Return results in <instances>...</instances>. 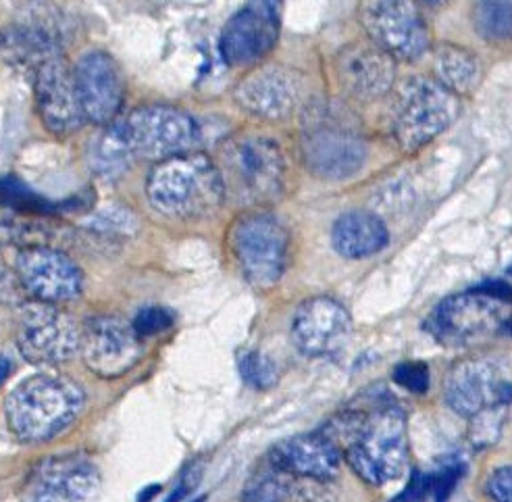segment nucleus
<instances>
[{
  "label": "nucleus",
  "instance_id": "obj_2",
  "mask_svg": "<svg viewBox=\"0 0 512 502\" xmlns=\"http://www.w3.org/2000/svg\"><path fill=\"white\" fill-rule=\"evenodd\" d=\"M86 394L78 382L65 375H34L21 382L7 398L5 415L13 436L40 444L53 440L80 417Z\"/></svg>",
  "mask_w": 512,
  "mask_h": 502
},
{
  "label": "nucleus",
  "instance_id": "obj_32",
  "mask_svg": "<svg viewBox=\"0 0 512 502\" xmlns=\"http://www.w3.org/2000/svg\"><path fill=\"white\" fill-rule=\"evenodd\" d=\"M134 330L140 338L157 336L173 325V313L165 307H146L134 319Z\"/></svg>",
  "mask_w": 512,
  "mask_h": 502
},
{
  "label": "nucleus",
  "instance_id": "obj_1",
  "mask_svg": "<svg viewBox=\"0 0 512 502\" xmlns=\"http://www.w3.org/2000/svg\"><path fill=\"white\" fill-rule=\"evenodd\" d=\"M321 432L340 448L358 478L371 486H386L406 469V417L394 400H377L371 409H348Z\"/></svg>",
  "mask_w": 512,
  "mask_h": 502
},
{
  "label": "nucleus",
  "instance_id": "obj_14",
  "mask_svg": "<svg viewBox=\"0 0 512 502\" xmlns=\"http://www.w3.org/2000/svg\"><path fill=\"white\" fill-rule=\"evenodd\" d=\"M352 340V317L338 300H304L292 317V342L306 357H334Z\"/></svg>",
  "mask_w": 512,
  "mask_h": 502
},
{
  "label": "nucleus",
  "instance_id": "obj_36",
  "mask_svg": "<svg viewBox=\"0 0 512 502\" xmlns=\"http://www.w3.org/2000/svg\"><path fill=\"white\" fill-rule=\"evenodd\" d=\"M192 484H194V482L186 478L182 484H179V486L173 490V494L169 496V500H167V502H184V500H186V496H188V494H190V490H192Z\"/></svg>",
  "mask_w": 512,
  "mask_h": 502
},
{
  "label": "nucleus",
  "instance_id": "obj_37",
  "mask_svg": "<svg viewBox=\"0 0 512 502\" xmlns=\"http://www.w3.org/2000/svg\"><path fill=\"white\" fill-rule=\"evenodd\" d=\"M11 369H13L11 361L7 357H0V384L7 382V378L11 375Z\"/></svg>",
  "mask_w": 512,
  "mask_h": 502
},
{
  "label": "nucleus",
  "instance_id": "obj_27",
  "mask_svg": "<svg viewBox=\"0 0 512 502\" xmlns=\"http://www.w3.org/2000/svg\"><path fill=\"white\" fill-rule=\"evenodd\" d=\"M475 32L485 40L512 38V3H479L473 9Z\"/></svg>",
  "mask_w": 512,
  "mask_h": 502
},
{
  "label": "nucleus",
  "instance_id": "obj_22",
  "mask_svg": "<svg viewBox=\"0 0 512 502\" xmlns=\"http://www.w3.org/2000/svg\"><path fill=\"white\" fill-rule=\"evenodd\" d=\"M269 463L296 480L329 484L340 473L342 453L323 432H313L275 444Z\"/></svg>",
  "mask_w": 512,
  "mask_h": 502
},
{
  "label": "nucleus",
  "instance_id": "obj_13",
  "mask_svg": "<svg viewBox=\"0 0 512 502\" xmlns=\"http://www.w3.org/2000/svg\"><path fill=\"white\" fill-rule=\"evenodd\" d=\"M369 148L365 138L334 123H315L302 138L306 167L321 180H346L367 163Z\"/></svg>",
  "mask_w": 512,
  "mask_h": 502
},
{
  "label": "nucleus",
  "instance_id": "obj_3",
  "mask_svg": "<svg viewBox=\"0 0 512 502\" xmlns=\"http://www.w3.org/2000/svg\"><path fill=\"white\" fill-rule=\"evenodd\" d=\"M148 203L175 219H200L217 211L225 198L221 169L200 153L159 163L146 180Z\"/></svg>",
  "mask_w": 512,
  "mask_h": 502
},
{
  "label": "nucleus",
  "instance_id": "obj_21",
  "mask_svg": "<svg viewBox=\"0 0 512 502\" xmlns=\"http://www.w3.org/2000/svg\"><path fill=\"white\" fill-rule=\"evenodd\" d=\"M36 107L48 132L69 136L82 128L86 121L73 71L59 59H48L36 69L34 80Z\"/></svg>",
  "mask_w": 512,
  "mask_h": 502
},
{
  "label": "nucleus",
  "instance_id": "obj_10",
  "mask_svg": "<svg viewBox=\"0 0 512 502\" xmlns=\"http://www.w3.org/2000/svg\"><path fill=\"white\" fill-rule=\"evenodd\" d=\"M15 342L25 361L59 365L78 355L82 328L69 313L53 305H32L21 311Z\"/></svg>",
  "mask_w": 512,
  "mask_h": 502
},
{
  "label": "nucleus",
  "instance_id": "obj_30",
  "mask_svg": "<svg viewBox=\"0 0 512 502\" xmlns=\"http://www.w3.org/2000/svg\"><path fill=\"white\" fill-rule=\"evenodd\" d=\"M392 378L408 392L423 394L429 390V367L421 361H406L394 367Z\"/></svg>",
  "mask_w": 512,
  "mask_h": 502
},
{
  "label": "nucleus",
  "instance_id": "obj_20",
  "mask_svg": "<svg viewBox=\"0 0 512 502\" xmlns=\"http://www.w3.org/2000/svg\"><path fill=\"white\" fill-rule=\"evenodd\" d=\"M342 88L356 100L371 103L394 90L396 59L371 40L346 44L336 59Z\"/></svg>",
  "mask_w": 512,
  "mask_h": 502
},
{
  "label": "nucleus",
  "instance_id": "obj_29",
  "mask_svg": "<svg viewBox=\"0 0 512 502\" xmlns=\"http://www.w3.org/2000/svg\"><path fill=\"white\" fill-rule=\"evenodd\" d=\"M465 473V463L460 459H448L440 465V469L435 473H429L431 478V494L435 502H446L456 488L458 480L463 478Z\"/></svg>",
  "mask_w": 512,
  "mask_h": 502
},
{
  "label": "nucleus",
  "instance_id": "obj_23",
  "mask_svg": "<svg viewBox=\"0 0 512 502\" xmlns=\"http://www.w3.org/2000/svg\"><path fill=\"white\" fill-rule=\"evenodd\" d=\"M390 232L371 211L354 209L340 215L331 228V244L344 259H367L386 248Z\"/></svg>",
  "mask_w": 512,
  "mask_h": 502
},
{
  "label": "nucleus",
  "instance_id": "obj_33",
  "mask_svg": "<svg viewBox=\"0 0 512 502\" xmlns=\"http://www.w3.org/2000/svg\"><path fill=\"white\" fill-rule=\"evenodd\" d=\"M485 492L494 502H512V465H502L488 475Z\"/></svg>",
  "mask_w": 512,
  "mask_h": 502
},
{
  "label": "nucleus",
  "instance_id": "obj_25",
  "mask_svg": "<svg viewBox=\"0 0 512 502\" xmlns=\"http://www.w3.org/2000/svg\"><path fill=\"white\" fill-rule=\"evenodd\" d=\"M136 153L125 121H113L98 132L90 144L88 161L100 178H119L130 169Z\"/></svg>",
  "mask_w": 512,
  "mask_h": 502
},
{
  "label": "nucleus",
  "instance_id": "obj_16",
  "mask_svg": "<svg viewBox=\"0 0 512 502\" xmlns=\"http://www.w3.org/2000/svg\"><path fill=\"white\" fill-rule=\"evenodd\" d=\"M279 38L277 3H248L225 23L219 40L221 57L232 67L265 59Z\"/></svg>",
  "mask_w": 512,
  "mask_h": 502
},
{
  "label": "nucleus",
  "instance_id": "obj_31",
  "mask_svg": "<svg viewBox=\"0 0 512 502\" xmlns=\"http://www.w3.org/2000/svg\"><path fill=\"white\" fill-rule=\"evenodd\" d=\"M504 423V411H494V413H483L475 419H471V442L475 448H485L498 440L500 430Z\"/></svg>",
  "mask_w": 512,
  "mask_h": 502
},
{
  "label": "nucleus",
  "instance_id": "obj_11",
  "mask_svg": "<svg viewBox=\"0 0 512 502\" xmlns=\"http://www.w3.org/2000/svg\"><path fill=\"white\" fill-rule=\"evenodd\" d=\"M125 123L134 153L157 163L188 155L200 140L196 121L169 105H144Z\"/></svg>",
  "mask_w": 512,
  "mask_h": 502
},
{
  "label": "nucleus",
  "instance_id": "obj_28",
  "mask_svg": "<svg viewBox=\"0 0 512 502\" xmlns=\"http://www.w3.org/2000/svg\"><path fill=\"white\" fill-rule=\"evenodd\" d=\"M242 380L254 390H269L279 380V369L267 355L259 350H244L238 357Z\"/></svg>",
  "mask_w": 512,
  "mask_h": 502
},
{
  "label": "nucleus",
  "instance_id": "obj_19",
  "mask_svg": "<svg viewBox=\"0 0 512 502\" xmlns=\"http://www.w3.org/2000/svg\"><path fill=\"white\" fill-rule=\"evenodd\" d=\"M73 80L86 121L96 125L113 123L125 96L123 73L117 61L109 53L92 50L75 65Z\"/></svg>",
  "mask_w": 512,
  "mask_h": 502
},
{
  "label": "nucleus",
  "instance_id": "obj_8",
  "mask_svg": "<svg viewBox=\"0 0 512 502\" xmlns=\"http://www.w3.org/2000/svg\"><path fill=\"white\" fill-rule=\"evenodd\" d=\"M223 165L234 188L254 203H267L284 190V155L265 136L234 138L223 150Z\"/></svg>",
  "mask_w": 512,
  "mask_h": 502
},
{
  "label": "nucleus",
  "instance_id": "obj_39",
  "mask_svg": "<svg viewBox=\"0 0 512 502\" xmlns=\"http://www.w3.org/2000/svg\"><path fill=\"white\" fill-rule=\"evenodd\" d=\"M508 273H512V267H510V269H508Z\"/></svg>",
  "mask_w": 512,
  "mask_h": 502
},
{
  "label": "nucleus",
  "instance_id": "obj_17",
  "mask_svg": "<svg viewBox=\"0 0 512 502\" xmlns=\"http://www.w3.org/2000/svg\"><path fill=\"white\" fill-rule=\"evenodd\" d=\"M100 486L98 467L84 455L42 461L23 488L25 502H88Z\"/></svg>",
  "mask_w": 512,
  "mask_h": 502
},
{
  "label": "nucleus",
  "instance_id": "obj_24",
  "mask_svg": "<svg viewBox=\"0 0 512 502\" xmlns=\"http://www.w3.org/2000/svg\"><path fill=\"white\" fill-rule=\"evenodd\" d=\"M433 75L454 96H469L483 80V63L465 46L440 42L433 46Z\"/></svg>",
  "mask_w": 512,
  "mask_h": 502
},
{
  "label": "nucleus",
  "instance_id": "obj_4",
  "mask_svg": "<svg viewBox=\"0 0 512 502\" xmlns=\"http://www.w3.org/2000/svg\"><path fill=\"white\" fill-rule=\"evenodd\" d=\"M500 288L481 286L448 296L427 317V332L448 348L479 346L510 332L512 288Z\"/></svg>",
  "mask_w": 512,
  "mask_h": 502
},
{
  "label": "nucleus",
  "instance_id": "obj_9",
  "mask_svg": "<svg viewBox=\"0 0 512 502\" xmlns=\"http://www.w3.org/2000/svg\"><path fill=\"white\" fill-rule=\"evenodd\" d=\"M369 40L396 61H419L431 46V30L413 3L377 0L358 11Z\"/></svg>",
  "mask_w": 512,
  "mask_h": 502
},
{
  "label": "nucleus",
  "instance_id": "obj_18",
  "mask_svg": "<svg viewBox=\"0 0 512 502\" xmlns=\"http://www.w3.org/2000/svg\"><path fill=\"white\" fill-rule=\"evenodd\" d=\"M304 84L300 73L284 65H265L250 71L236 86L238 105L267 121L290 117L302 100Z\"/></svg>",
  "mask_w": 512,
  "mask_h": 502
},
{
  "label": "nucleus",
  "instance_id": "obj_6",
  "mask_svg": "<svg viewBox=\"0 0 512 502\" xmlns=\"http://www.w3.org/2000/svg\"><path fill=\"white\" fill-rule=\"evenodd\" d=\"M232 250L254 288L275 286L288 265L290 232L279 217L265 211L242 215L232 228Z\"/></svg>",
  "mask_w": 512,
  "mask_h": 502
},
{
  "label": "nucleus",
  "instance_id": "obj_7",
  "mask_svg": "<svg viewBox=\"0 0 512 502\" xmlns=\"http://www.w3.org/2000/svg\"><path fill=\"white\" fill-rule=\"evenodd\" d=\"M444 398L454 413L467 419L506 411L512 403V380L500 361L469 357L450 369L444 382Z\"/></svg>",
  "mask_w": 512,
  "mask_h": 502
},
{
  "label": "nucleus",
  "instance_id": "obj_34",
  "mask_svg": "<svg viewBox=\"0 0 512 502\" xmlns=\"http://www.w3.org/2000/svg\"><path fill=\"white\" fill-rule=\"evenodd\" d=\"M431 492V478L429 473L415 471L411 482L402 490V494L394 502H421Z\"/></svg>",
  "mask_w": 512,
  "mask_h": 502
},
{
  "label": "nucleus",
  "instance_id": "obj_26",
  "mask_svg": "<svg viewBox=\"0 0 512 502\" xmlns=\"http://www.w3.org/2000/svg\"><path fill=\"white\" fill-rule=\"evenodd\" d=\"M296 490H298L296 478L267 463L248 480L242 492V500L244 502H286L296 498Z\"/></svg>",
  "mask_w": 512,
  "mask_h": 502
},
{
  "label": "nucleus",
  "instance_id": "obj_12",
  "mask_svg": "<svg viewBox=\"0 0 512 502\" xmlns=\"http://www.w3.org/2000/svg\"><path fill=\"white\" fill-rule=\"evenodd\" d=\"M21 288L46 305L67 303L84 292V275L65 253L48 246L23 248L15 259Z\"/></svg>",
  "mask_w": 512,
  "mask_h": 502
},
{
  "label": "nucleus",
  "instance_id": "obj_35",
  "mask_svg": "<svg viewBox=\"0 0 512 502\" xmlns=\"http://www.w3.org/2000/svg\"><path fill=\"white\" fill-rule=\"evenodd\" d=\"M19 280H17V273H13L5 259L0 257V303H15L19 300Z\"/></svg>",
  "mask_w": 512,
  "mask_h": 502
},
{
  "label": "nucleus",
  "instance_id": "obj_5",
  "mask_svg": "<svg viewBox=\"0 0 512 502\" xmlns=\"http://www.w3.org/2000/svg\"><path fill=\"white\" fill-rule=\"evenodd\" d=\"M390 125L404 153H415L448 130L458 115V96L433 78L413 75L394 86Z\"/></svg>",
  "mask_w": 512,
  "mask_h": 502
},
{
  "label": "nucleus",
  "instance_id": "obj_38",
  "mask_svg": "<svg viewBox=\"0 0 512 502\" xmlns=\"http://www.w3.org/2000/svg\"><path fill=\"white\" fill-rule=\"evenodd\" d=\"M159 490H161L159 486H152V488H146V492H144V494L140 496V498H142L140 502H148V500H152V496H155V494H157Z\"/></svg>",
  "mask_w": 512,
  "mask_h": 502
},
{
  "label": "nucleus",
  "instance_id": "obj_15",
  "mask_svg": "<svg viewBox=\"0 0 512 502\" xmlns=\"http://www.w3.org/2000/svg\"><path fill=\"white\" fill-rule=\"evenodd\" d=\"M82 357L100 378H119L142 357V338L134 325L119 317H94L82 330Z\"/></svg>",
  "mask_w": 512,
  "mask_h": 502
}]
</instances>
